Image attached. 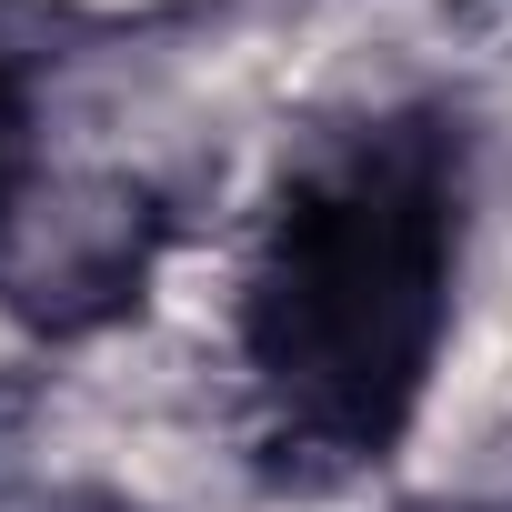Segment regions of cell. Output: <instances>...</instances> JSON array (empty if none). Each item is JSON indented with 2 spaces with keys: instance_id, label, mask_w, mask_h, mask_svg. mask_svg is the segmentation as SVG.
Returning <instances> with one entry per match:
<instances>
[{
  "instance_id": "1",
  "label": "cell",
  "mask_w": 512,
  "mask_h": 512,
  "mask_svg": "<svg viewBox=\"0 0 512 512\" xmlns=\"http://www.w3.org/2000/svg\"><path fill=\"white\" fill-rule=\"evenodd\" d=\"M462 272V131L382 111L332 131L262 211L241 272V402L272 482L372 472L442 362Z\"/></svg>"
},
{
  "instance_id": "2",
  "label": "cell",
  "mask_w": 512,
  "mask_h": 512,
  "mask_svg": "<svg viewBox=\"0 0 512 512\" xmlns=\"http://www.w3.org/2000/svg\"><path fill=\"white\" fill-rule=\"evenodd\" d=\"M21 191H31V91L21 71H0V241L21 221Z\"/></svg>"
},
{
  "instance_id": "3",
  "label": "cell",
  "mask_w": 512,
  "mask_h": 512,
  "mask_svg": "<svg viewBox=\"0 0 512 512\" xmlns=\"http://www.w3.org/2000/svg\"><path fill=\"white\" fill-rule=\"evenodd\" d=\"M71 512H111V502H71Z\"/></svg>"
}]
</instances>
